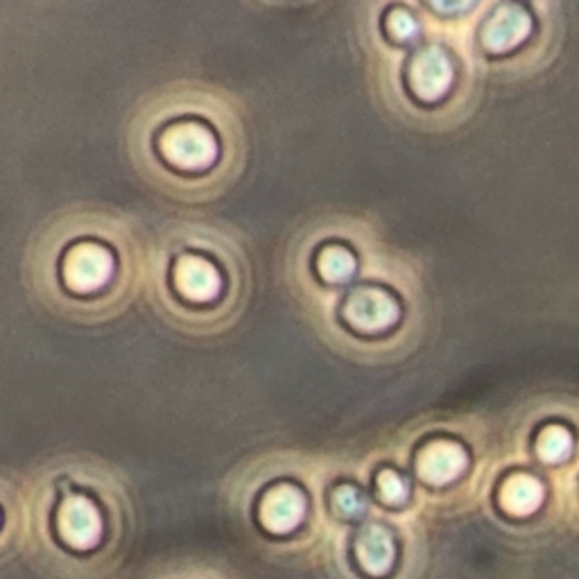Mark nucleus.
<instances>
[{
	"label": "nucleus",
	"mask_w": 579,
	"mask_h": 579,
	"mask_svg": "<svg viewBox=\"0 0 579 579\" xmlns=\"http://www.w3.org/2000/svg\"><path fill=\"white\" fill-rule=\"evenodd\" d=\"M166 157L186 168H200L213 162L215 157V138L202 125H175L166 132L162 141Z\"/></svg>",
	"instance_id": "nucleus-1"
},
{
	"label": "nucleus",
	"mask_w": 579,
	"mask_h": 579,
	"mask_svg": "<svg viewBox=\"0 0 579 579\" xmlns=\"http://www.w3.org/2000/svg\"><path fill=\"white\" fill-rule=\"evenodd\" d=\"M64 275L68 286L77 290H93L111 275V256L100 245H77L64 260Z\"/></svg>",
	"instance_id": "nucleus-2"
},
{
	"label": "nucleus",
	"mask_w": 579,
	"mask_h": 579,
	"mask_svg": "<svg viewBox=\"0 0 579 579\" xmlns=\"http://www.w3.org/2000/svg\"><path fill=\"white\" fill-rule=\"evenodd\" d=\"M344 315L358 329L378 331L397 322L399 305L388 292L367 288L349 297V301L344 305Z\"/></svg>",
	"instance_id": "nucleus-3"
},
{
	"label": "nucleus",
	"mask_w": 579,
	"mask_h": 579,
	"mask_svg": "<svg viewBox=\"0 0 579 579\" xmlns=\"http://www.w3.org/2000/svg\"><path fill=\"white\" fill-rule=\"evenodd\" d=\"M59 532L73 548H93L100 538L102 523L87 498H68L59 512Z\"/></svg>",
	"instance_id": "nucleus-4"
},
{
	"label": "nucleus",
	"mask_w": 579,
	"mask_h": 579,
	"mask_svg": "<svg viewBox=\"0 0 579 579\" xmlns=\"http://www.w3.org/2000/svg\"><path fill=\"white\" fill-rule=\"evenodd\" d=\"M453 80L448 57L439 48L423 51L412 64V87L423 100L439 98Z\"/></svg>",
	"instance_id": "nucleus-5"
},
{
	"label": "nucleus",
	"mask_w": 579,
	"mask_h": 579,
	"mask_svg": "<svg viewBox=\"0 0 579 579\" xmlns=\"http://www.w3.org/2000/svg\"><path fill=\"white\" fill-rule=\"evenodd\" d=\"M303 496L294 487H277L269 491L260 505V521L272 532H290L303 519Z\"/></svg>",
	"instance_id": "nucleus-6"
},
{
	"label": "nucleus",
	"mask_w": 579,
	"mask_h": 579,
	"mask_svg": "<svg viewBox=\"0 0 579 579\" xmlns=\"http://www.w3.org/2000/svg\"><path fill=\"white\" fill-rule=\"evenodd\" d=\"M467 467V453L453 442H435L419 457V474L433 485L455 480Z\"/></svg>",
	"instance_id": "nucleus-7"
},
{
	"label": "nucleus",
	"mask_w": 579,
	"mask_h": 579,
	"mask_svg": "<svg viewBox=\"0 0 579 579\" xmlns=\"http://www.w3.org/2000/svg\"><path fill=\"white\" fill-rule=\"evenodd\" d=\"M530 32V16L519 5H503L485 25V44L491 51H508L521 44Z\"/></svg>",
	"instance_id": "nucleus-8"
},
{
	"label": "nucleus",
	"mask_w": 579,
	"mask_h": 579,
	"mask_svg": "<svg viewBox=\"0 0 579 579\" xmlns=\"http://www.w3.org/2000/svg\"><path fill=\"white\" fill-rule=\"evenodd\" d=\"M177 286L186 297L196 301H207L218 294L220 279L215 267L209 260L198 256H186L177 265Z\"/></svg>",
	"instance_id": "nucleus-9"
},
{
	"label": "nucleus",
	"mask_w": 579,
	"mask_h": 579,
	"mask_svg": "<svg viewBox=\"0 0 579 579\" xmlns=\"http://www.w3.org/2000/svg\"><path fill=\"white\" fill-rule=\"evenodd\" d=\"M358 559L371 575H385L394 564V542L382 527H367L358 538Z\"/></svg>",
	"instance_id": "nucleus-10"
},
{
	"label": "nucleus",
	"mask_w": 579,
	"mask_h": 579,
	"mask_svg": "<svg viewBox=\"0 0 579 579\" xmlns=\"http://www.w3.org/2000/svg\"><path fill=\"white\" fill-rule=\"evenodd\" d=\"M544 500V487L530 476H514L503 487V505L514 516H527L538 510Z\"/></svg>",
	"instance_id": "nucleus-11"
},
{
	"label": "nucleus",
	"mask_w": 579,
	"mask_h": 579,
	"mask_svg": "<svg viewBox=\"0 0 579 579\" xmlns=\"http://www.w3.org/2000/svg\"><path fill=\"white\" fill-rule=\"evenodd\" d=\"M356 267V260L354 256L342 249V247H329L322 256H320V269L322 275L329 279V281H344L349 279L352 272Z\"/></svg>",
	"instance_id": "nucleus-12"
},
{
	"label": "nucleus",
	"mask_w": 579,
	"mask_h": 579,
	"mask_svg": "<svg viewBox=\"0 0 579 579\" xmlns=\"http://www.w3.org/2000/svg\"><path fill=\"white\" fill-rule=\"evenodd\" d=\"M572 439L566 428L561 426H548L538 439V455H542L546 461H561L570 455Z\"/></svg>",
	"instance_id": "nucleus-13"
},
{
	"label": "nucleus",
	"mask_w": 579,
	"mask_h": 579,
	"mask_svg": "<svg viewBox=\"0 0 579 579\" xmlns=\"http://www.w3.org/2000/svg\"><path fill=\"white\" fill-rule=\"evenodd\" d=\"M333 505L344 519H356L365 512V498L354 487H342L333 496Z\"/></svg>",
	"instance_id": "nucleus-14"
},
{
	"label": "nucleus",
	"mask_w": 579,
	"mask_h": 579,
	"mask_svg": "<svg viewBox=\"0 0 579 579\" xmlns=\"http://www.w3.org/2000/svg\"><path fill=\"white\" fill-rule=\"evenodd\" d=\"M378 487L382 498L388 500V503H403L405 496H408V487L405 482L394 474V471H385L378 478Z\"/></svg>",
	"instance_id": "nucleus-15"
},
{
	"label": "nucleus",
	"mask_w": 579,
	"mask_h": 579,
	"mask_svg": "<svg viewBox=\"0 0 579 579\" xmlns=\"http://www.w3.org/2000/svg\"><path fill=\"white\" fill-rule=\"evenodd\" d=\"M388 27H390V32H392L394 36H399V38H408V36H412V34L416 32V23H414V19H412L408 12H401V10H397V12L390 14V19H388Z\"/></svg>",
	"instance_id": "nucleus-16"
}]
</instances>
